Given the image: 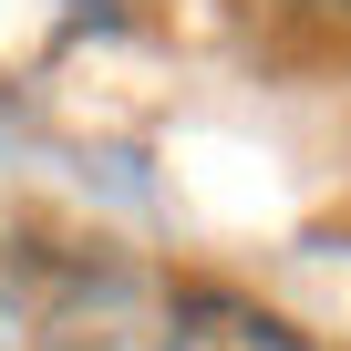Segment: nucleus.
<instances>
[{
	"label": "nucleus",
	"instance_id": "nucleus-1",
	"mask_svg": "<svg viewBox=\"0 0 351 351\" xmlns=\"http://www.w3.org/2000/svg\"><path fill=\"white\" fill-rule=\"evenodd\" d=\"M165 351H310V330L279 320L269 300L228 289V279H176L165 289Z\"/></svg>",
	"mask_w": 351,
	"mask_h": 351
},
{
	"label": "nucleus",
	"instance_id": "nucleus-2",
	"mask_svg": "<svg viewBox=\"0 0 351 351\" xmlns=\"http://www.w3.org/2000/svg\"><path fill=\"white\" fill-rule=\"evenodd\" d=\"M320 11H351V0H320Z\"/></svg>",
	"mask_w": 351,
	"mask_h": 351
}]
</instances>
